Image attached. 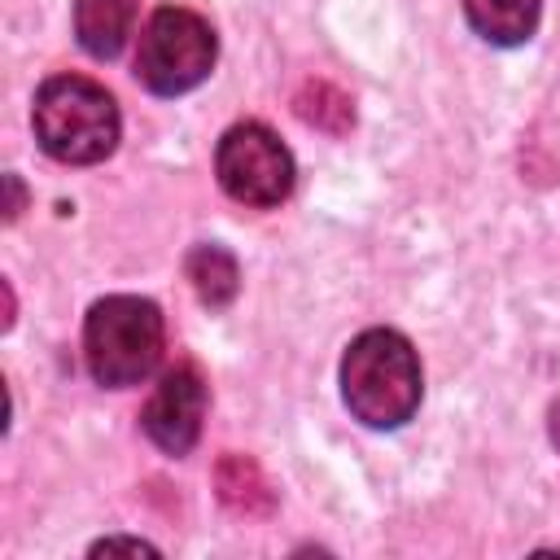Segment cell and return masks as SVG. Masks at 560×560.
I'll return each mask as SVG.
<instances>
[{"label": "cell", "instance_id": "10", "mask_svg": "<svg viewBox=\"0 0 560 560\" xmlns=\"http://www.w3.org/2000/svg\"><path fill=\"white\" fill-rule=\"evenodd\" d=\"M188 280L197 289V298L206 306H228L236 298V284H241V271H236V258L219 245H197L188 254Z\"/></svg>", "mask_w": 560, "mask_h": 560}, {"label": "cell", "instance_id": "2", "mask_svg": "<svg viewBox=\"0 0 560 560\" xmlns=\"http://www.w3.org/2000/svg\"><path fill=\"white\" fill-rule=\"evenodd\" d=\"M35 140L48 158L88 166L114 153L118 144V105L114 96L83 79V74H57L35 92Z\"/></svg>", "mask_w": 560, "mask_h": 560}, {"label": "cell", "instance_id": "9", "mask_svg": "<svg viewBox=\"0 0 560 560\" xmlns=\"http://www.w3.org/2000/svg\"><path fill=\"white\" fill-rule=\"evenodd\" d=\"M214 481H219V499H223L232 512H241V516H267V512L276 508V494H271L267 477H262L258 464L245 459V455H223Z\"/></svg>", "mask_w": 560, "mask_h": 560}, {"label": "cell", "instance_id": "6", "mask_svg": "<svg viewBox=\"0 0 560 560\" xmlns=\"http://www.w3.org/2000/svg\"><path fill=\"white\" fill-rule=\"evenodd\" d=\"M201 416H206V381L192 363H179L149 394L140 424H144L149 442L162 446L166 455H188L201 433Z\"/></svg>", "mask_w": 560, "mask_h": 560}, {"label": "cell", "instance_id": "11", "mask_svg": "<svg viewBox=\"0 0 560 560\" xmlns=\"http://www.w3.org/2000/svg\"><path fill=\"white\" fill-rule=\"evenodd\" d=\"M298 118L302 122H311V127H319V131H332V136H341L350 122H354V109H350V96H341L332 83H306L302 92H298Z\"/></svg>", "mask_w": 560, "mask_h": 560}, {"label": "cell", "instance_id": "7", "mask_svg": "<svg viewBox=\"0 0 560 560\" xmlns=\"http://www.w3.org/2000/svg\"><path fill=\"white\" fill-rule=\"evenodd\" d=\"M136 4L140 0H74V35L79 44L109 61L122 52L131 26H136Z\"/></svg>", "mask_w": 560, "mask_h": 560}, {"label": "cell", "instance_id": "3", "mask_svg": "<svg viewBox=\"0 0 560 560\" xmlns=\"http://www.w3.org/2000/svg\"><path fill=\"white\" fill-rule=\"evenodd\" d=\"M83 354L96 385H140L162 359V311L136 293L101 298L83 324Z\"/></svg>", "mask_w": 560, "mask_h": 560}, {"label": "cell", "instance_id": "1", "mask_svg": "<svg viewBox=\"0 0 560 560\" xmlns=\"http://www.w3.org/2000/svg\"><path fill=\"white\" fill-rule=\"evenodd\" d=\"M341 398L368 429H398L420 407V359L394 328H368L346 346Z\"/></svg>", "mask_w": 560, "mask_h": 560}, {"label": "cell", "instance_id": "12", "mask_svg": "<svg viewBox=\"0 0 560 560\" xmlns=\"http://www.w3.org/2000/svg\"><path fill=\"white\" fill-rule=\"evenodd\" d=\"M92 551H96V556H101V551H105V556H109V551H136V556H153V547H149V542H140V538H105V542H96Z\"/></svg>", "mask_w": 560, "mask_h": 560}, {"label": "cell", "instance_id": "5", "mask_svg": "<svg viewBox=\"0 0 560 560\" xmlns=\"http://www.w3.org/2000/svg\"><path fill=\"white\" fill-rule=\"evenodd\" d=\"M214 175L223 192L241 206L271 210L293 188V158L280 144V136L262 122H236L219 136L214 149Z\"/></svg>", "mask_w": 560, "mask_h": 560}, {"label": "cell", "instance_id": "8", "mask_svg": "<svg viewBox=\"0 0 560 560\" xmlns=\"http://www.w3.org/2000/svg\"><path fill=\"white\" fill-rule=\"evenodd\" d=\"M538 9L542 0H464V13L472 22V31L490 44H525L538 26Z\"/></svg>", "mask_w": 560, "mask_h": 560}, {"label": "cell", "instance_id": "4", "mask_svg": "<svg viewBox=\"0 0 560 560\" xmlns=\"http://www.w3.org/2000/svg\"><path fill=\"white\" fill-rule=\"evenodd\" d=\"M214 31L201 13L166 4L158 9L144 31H140V48H136V79L158 92V96H179L188 88H197L210 66H214Z\"/></svg>", "mask_w": 560, "mask_h": 560}]
</instances>
